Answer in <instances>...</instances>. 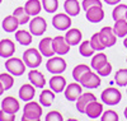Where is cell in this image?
I'll list each match as a JSON object with an SVG mask.
<instances>
[{
	"instance_id": "obj_8",
	"label": "cell",
	"mask_w": 127,
	"mask_h": 121,
	"mask_svg": "<svg viewBox=\"0 0 127 121\" xmlns=\"http://www.w3.org/2000/svg\"><path fill=\"white\" fill-rule=\"evenodd\" d=\"M100 75L99 74H95L93 73L92 70H89L88 73H85L83 75V78L80 79V84L83 87L85 88H90V89H93V88H98L100 85Z\"/></svg>"
},
{
	"instance_id": "obj_47",
	"label": "cell",
	"mask_w": 127,
	"mask_h": 121,
	"mask_svg": "<svg viewBox=\"0 0 127 121\" xmlns=\"http://www.w3.org/2000/svg\"><path fill=\"white\" fill-rule=\"evenodd\" d=\"M126 62H127V59H126Z\"/></svg>"
},
{
	"instance_id": "obj_37",
	"label": "cell",
	"mask_w": 127,
	"mask_h": 121,
	"mask_svg": "<svg viewBox=\"0 0 127 121\" xmlns=\"http://www.w3.org/2000/svg\"><path fill=\"white\" fill-rule=\"evenodd\" d=\"M100 120L102 121H118L120 117H118V114L113 111V110H107L104 111L100 116Z\"/></svg>"
},
{
	"instance_id": "obj_26",
	"label": "cell",
	"mask_w": 127,
	"mask_h": 121,
	"mask_svg": "<svg viewBox=\"0 0 127 121\" xmlns=\"http://www.w3.org/2000/svg\"><path fill=\"white\" fill-rule=\"evenodd\" d=\"M15 40L23 46H28L32 43V33L27 32L24 29H19L15 31Z\"/></svg>"
},
{
	"instance_id": "obj_15",
	"label": "cell",
	"mask_w": 127,
	"mask_h": 121,
	"mask_svg": "<svg viewBox=\"0 0 127 121\" xmlns=\"http://www.w3.org/2000/svg\"><path fill=\"white\" fill-rule=\"evenodd\" d=\"M94 100H97V98H95V96L93 93H81L76 100V110L80 114H85L87 106Z\"/></svg>"
},
{
	"instance_id": "obj_1",
	"label": "cell",
	"mask_w": 127,
	"mask_h": 121,
	"mask_svg": "<svg viewBox=\"0 0 127 121\" xmlns=\"http://www.w3.org/2000/svg\"><path fill=\"white\" fill-rule=\"evenodd\" d=\"M42 116V107L37 102L28 101L23 110L22 121H39Z\"/></svg>"
},
{
	"instance_id": "obj_14",
	"label": "cell",
	"mask_w": 127,
	"mask_h": 121,
	"mask_svg": "<svg viewBox=\"0 0 127 121\" xmlns=\"http://www.w3.org/2000/svg\"><path fill=\"white\" fill-rule=\"evenodd\" d=\"M15 52V45L12 40L3 38L0 41V56L1 58H12Z\"/></svg>"
},
{
	"instance_id": "obj_40",
	"label": "cell",
	"mask_w": 127,
	"mask_h": 121,
	"mask_svg": "<svg viewBox=\"0 0 127 121\" xmlns=\"http://www.w3.org/2000/svg\"><path fill=\"white\" fill-rule=\"evenodd\" d=\"M97 73H98L100 76H108V75L112 73V65H111L109 62H107L105 65H103L99 70H97Z\"/></svg>"
},
{
	"instance_id": "obj_23",
	"label": "cell",
	"mask_w": 127,
	"mask_h": 121,
	"mask_svg": "<svg viewBox=\"0 0 127 121\" xmlns=\"http://www.w3.org/2000/svg\"><path fill=\"white\" fill-rule=\"evenodd\" d=\"M64 9H65V12L70 17H76L80 13L81 6H80L78 0H66V1L64 3Z\"/></svg>"
},
{
	"instance_id": "obj_20",
	"label": "cell",
	"mask_w": 127,
	"mask_h": 121,
	"mask_svg": "<svg viewBox=\"0 0 127 121\" xmlns=\"http://www.w3.org/2000/svg\"><path fill=\"white\" fill-rule=\"evenodd\" d=\"M34 93H36V89H34V85L33 84H23L22 87L19 88V98L23 100L24 102H28V101H32L34 97Z\"/></svg>"
},
{
	"instance_id": "obj_22",
	"label": "cell",
	"mask_w": 127,
	"mask_h": 121,
	"mask_svg": "<svg viewBox=\"0 0 127 121\" xmlns=\"http://www.w3.org/2000/svg\"><path fill=\"white\" fill-rule=\"evenodd\" d=\"M19 24H20L19 20H18L14 15H8V17L4 18L1 27H3V29H4L5 32H8V33H12V32H15V31L18 29V26H19Z\"/></svg>"
},
{
	"instance_id": "obj_35",
	"label": "cell",
	"mask_w": 127,
	"mask_h": 121,
	"mask_svg": "<svg viewBox=\"0 0 127 121\" xmlns=\"http://www.w3.org/2000/svg\"><path fill=\"white\" fill-rule=\"evenodd\" d=\"M42 6L47 13H55L59 8V0H42Z\"/></svg>"
},
{
	"instance_id": "obj_18",
	"label": "cell",
	"mask_w": 127,
	"mask_h": 121,
	"mask_svg": "<svg viewBox=\"0 0 127 121\" xmlns=\"http://www.w3.org/2000/svg\"><path fill=\"white\" fill-rule=\"evenodd\" d=\"M1 108L5 112L15 115L19 111V102H18V100H15V98L12 97V96L5 97L3 100V102H1Z\"/></svg>"
},
{
	"instance_id": "obj_43",
	"label": "cell",
	"mask_w": 127,
	"mask_h": 121,
	"mask_svg": "<svg viewBox=\"0 0 127 121\" xmlns=\"http://www.w3.org/2000/svg\"><path fill=\"white\" fill-rule=\"evenodd\" d=\"M4 91H5V88H4V85L1 84V82H0V96L4 93Z\"/></svg>"
},
{
	"instance_id": "obj_48",
	"label": "cell",
	"mask_w": 127,
	"mask_h": 121,
	"mask_svg": "<svg viewBox=\"0 0 127 121\" xmlns=\"http://www.w3.org/2000/svg\"><path fill=\"white\" fill-rule=\"evenodd\" d=\"M126 19H127V17H126Z\"/></svg>"
},
{
	"instance_id": "obj_13",
	"label": "cell",
	"mask_w": 127,
	"mask_h": 121,
	"mask_svg": "<svg viewBox=\"0 0 127 121\" xmlns=\"http://www.w3.org/2000/svg\"><path fill=\"white\" fill-rule=\"evenodd\" d=\"M85 17L87 20H89L90 23H99L104 18V12L102 6H93L90 9H88L85 12Z\"/></svg>"
},
{
	"instance_id": "obj_38",
	"label": "cell",
	"mask_w": 127,
	"mask_h": 121,
	"mask_svg": "<svg viewBox=\"0 0 127 121\" xmlns=\"http://www.w3.org/2000/svg\"><path fill=\"white\" fill-rule=\"evenodd\" d=\"M93 6H103V3L100 1V0H83V3H81V8L85 10L93 8Z\"/></svg>"
},
{
	"instance_id": "obj_31",
	"label": "cell",
	"mask_w": 127,
	"mask_h": 121,
	"mask_svg": "<svg viewBox=\"0 0 127 121\" xmlns=\"http://www.w3.org/2000/svg\"><path fill=\"white\" fill-rule=\"evenodd\" d=\"M90 70V68L88 66V65H85V64H79V65H76L75 68H74V70H72V78L75 79L76 82H80V79L83 78V75L85 74V73H88Z\"/></svg>"
},
{
	"instance_id": "obj_12",
	"label": "cell",
	"mask_w": 127,
	"mask_h": 121,
	"mask_svg": "<svg viewBox=\"0 0 127 121\" xmlns=\"http://www.w3.org/2000/svg\"><path fill=\"white\" fill-rule=\"evenodd\" d=\"M102 114H103V105L100 102H98L97 100L92 101L85 108V115L89 119H93V120L100 117Z\"/></svg>"
},
{
	"instance_id": "obj_11",
	"label": "cell",
	"mask_w": 127,
	"mask_h": 121,
	"mask_svg": "<svg viewBox=\"0 0 127 121\" xmlns=\"http://www.w3.org/2000/svg\"><path fill=\"white\" fill-rule=\"evenodd\" d=\"M52 46H54V51L57 55H65L70 51V45L67 43L66 38L62 36H56L52 40Z\"/></svg>"
},
{
	"instance_id": "obj_34",
	"label": "cell",
	"mask_w": 127,
	"mask_h": 121,
	"mask_svg": "<svg viewBox=\"0 0 127 121\" xmlns=\"http://www.w3.org/2000/svg\"><path fill=\"white\" fill-rule=\"evenodd\" d=\"M13 76L14 75H12V74H8V73H3V74H0V82H1V84L4 85V88H5V91H8V89H10V88L13 87V84H14V79H13Z\"/></svg>"
},
{
	"instance_id": "obj_42",
	"label": "cell",
	"mask_w": 127,
	"mask_h": 121,
	"mask_svg": "<svg viewBox=\"0 0 127 121\" xmlns=\"http://www.w3.org/2000/svg\"><path fill=\"white\" fill-rule=\"evenodd\" d=\"M104 1L109 5H117L118 3H121V0H104Z\"/></svg>"
},
{
	"instance_id": "obj_5",
	"label": "cell",
	"mask_w": 127,
	"mask_h": 121,
	"mask_svg": "<svg viewBox=\"0 0 127 121\" xmlns=\"http://www.w3.org/2000/svg\"><path fill=\"white\" fill-rule=\"evenodd\" d=\"M67 64L65 59L61 56H51L50 60L46 62V69L51 74H61L66 70Z\"/></svg>"
},
{
	"instance_id": "obj_30",
	"label": "cell",
	"mask_w": 127,
	"mask_h": 121,
	"mask_svg": "<svg viewBox=\"0 0 127 121\" xmlns=\"http://www.w3.org/2000/svg\"><path fill=\"white\" fill-rule=\"evenodd\" d=\"M13 15L19 20V23L20 24H26V23H28L29 22V14L26 12V9H24V6H19V8H17L14 12H13Z\"/></svg>"
},
{
	"instance_id": "obj_46",
	"label": "cell",
	"mask_w": 127,
	"mask_h": 121,
	"mask_svg": "<svg viewBox=\"0 0 127 121\" xmlns=\"http://www.w3.org/2000/svg\"><path fill=\"white\" fill-rule=\"evenodd\" d=\"M1 1H3V0H0V3H1Z\"/></svg>"
},
{
	"instance_id": "obj_29",
	"label": "cell",
	"mask_w": 127,
	"mask_h": 121,
	"mask_svg": "<svg viewBox=\"0 0 127 121\" xmlns=\"http://www.w3.org/2000/svg\"><path fill=\"white\" fill-rule=\"evenodd\" d=\"M126 17H127V5L126 4H117L112 12V18L114 19V22L120 20V19H126Z\"/></svg>"
},
{
	"instance_id": "obj_9",
	"label": "cell",
	"mask_w": 127,
	"mask_h": 121,
	"mask_svg": "<svg viewBox=\"0 0 127 121\" xmlns=\"http://www.w3.org/2000/svg\"><path fill=\"white\" fill-rule=\"evenodd\" d=\"M99 36H100V40L102 42L104 43L105 47H112L116 41H117V36L114 33V29L112 27H103L100 31H99Z\"/></svg>"
},
{
	"instance_id": "obj_19",
	"label": "cell",
	"mask_w": 127,
	"mask_h": 121,
	"mask_svg": "<svg viewBox=\"0 0 127 121\" xmlns=\"http://www.w3.org/2000/svg\"><path fill=\"white\" fill-rule=\"evenodd\" d=\"M28 79L36 88H43L46 85V78L41 71H38L36 69H32L28 73Z\"/></svg>"
},
{
	"instance_id": "obj_28",
	"label": "cell",
	"mask_w": 127,
	"mask_h": 121,
	"mask_svg": "<svg viewBox=\"0 0 127 121\" xmlns=\"http://www.w3.org/2000/svg\"><path fill=\"white\" fill-rule=\"evenodd\" d=\"M113 29H114V33L117 37H126L127 36V19L116 20Z\"/></svg>"
},
{
	"instance_id": "obj_41",
	"label": "cell",
	"mask_w": 127,
	"mask_h": 121,
	"mask_svg": "<svg viewBox=\"0 0 127 121\" xmlns=\"http://www.w3.org/2000/svg\"><path fill=\"white\" fill-rule=\"evenodd\" d=\"M14 120H15V115L14 114L5 112L4 110L1 108V111H0V121H14Z\"/></svg>"
},
{
	"instance_id": "obj_2",
	"label": "cell",
	"mask_w": 127,
	"mask_h": 121,
	"mask_svg": "<svg viewBox=\"0 0 127 121\" xmlns=\"http://www.w3.org/2000/svg\"><path fill=\"white\" fill-rule=\"evenodd\" d=\"M42 56H43V55L41 54L39 50H37L34 47H31V49H28L23 52V61L26 62V65L28 68L36 69L42 62Z\"/></svg>"
},
{
	"instance_id": "obj_17",
	"label": "cell",
	"mask_w": 127,
	"mask_h": 121,
	"mask_svg": "<svg viewBox=\"0 0 127 121\" xmlns=\"http://www.w3.org/2000/svg\"><path fill=\"white\" fill-rule=\"evenodd\" d=\"M52 40L51 37H45L42 38L39 45H38V50L41 51V54L43 56H47V58H51L55 55V51H54V46H52Z\"/></svg>"
},
{
	"instance_id": "obj_3",
	"label": "cell",
	"mask_w": 127,
	"mask_h": 121,
	"mask_svg": "<svg viewBox=\"0 0 127 121\" xmlns=\"http://www.w3.org/2000/svg\"><path fill=\"white\" fill-rule=\"evenodd\" d=\"M100 98H102V102L105 103V105H109V106H116L118 105L122 100V94L121 92L114 87H108L102 92L100 94Z\"/></svg>"
},
{
	"instance_id": "obj_27",
	"label": "cell",
	"mask_w": 127,
	"mask_h": 121,
	"mask_svg": "<svg viewBox=\"0 0 127 121\" xmlns=\"http://www.w3.org/2000/svg\"><path fill=\"white\" fill-rule=\"evenodd\" d=\"M108 62V60H107V55L105 54H103V52H100V54H95L94 56L92 58V65L90 66L94 69V70H99L103 65H105Z\"/></svg>"
},
{
	"instance_id": "obj_36",
	"label": "cell",
	"mask_w": 127,
	"mask_h": 121,
	"mask_svg": "<svg viewBox=\"0 0 127 121\" xmlns=\"http://www.w3.org/2000/svg\"><path fill=\"white\" fill-rule=\"evenodd\" d=\"M90 43H92V46H93V49H94L95 51H103V50L105 49L104 43H103L102 40H100L99 32H98V33H94V35L92 36V38H90Z\"/></svg>"
},
{
	"instance_id": "obj_45",
	"label": "cell",
	"mask_w": 127,
	"mask_h": 121,
	"mask_svg": "<svg viewBox=\"0 0 127 121\" xmlns=\"http://www.w3.org/2000/svg\"><path fill=\"white\" fill-rule=\"evenodd\" d=\"M125 119H126V120H127V107H126V108H125Z\"/></svg>"
},
{
	"instance_id": "obj_6",
	"label": "cell",
	"mask_w": 127,
	"mask_h": 121,
	"mask_svg": "<svg viewBox=\"0 0 127 121\" xmlns=\"http://www.w3.org/2000/svg\"><path fill=\"white\" fill-rule=\"evenodd\" d=\"M46 29H47V23H46L45 18L36 15L33 19L29 22V32L33 36H41V35H43L45 32H46Z\"/></svg>"
},
{
	"instance_id": "obj_16",
	"label": "cell",
	"mask_w": 127,
	"mask_h": 121,
	"mask_svg": "<svg viewBox=\"0 0 127 121\" xmlns=\"http://www.w3.org/2000/svg\"><path fill=\"white\" fill-rule=\"evenodd\" d=\"M48 84H50V88L55 93H60V92H62L66 88V79L64 78L62 75L56 74L55 76H52V78L50 79Z\"/></svg>"
},
{
	"instance_id": "obj_25",
	"label": "cell",
	"mask_w": 127,
	"mask_h": 121,
	"mask_svg": "<svg viewBox=\"0 0 127 121\" xmlns=\"http://www.w3.org/2000/svg\"><path fill=\"white\" fill-rule=\"evenodd\" d=\"M55 100V92L52 89H43L39 94V103L45 107H50Z\"/></svg>"
},
{
	"instance_id": "obj_10",
	"label": "cell",
	"mask_w": 127,
	"mask_h": 121,
	"mask_svg": "<svg viewBox=\"0 0 127 121\" xmlns=\"http://www.w3.org/2000/svg\"><path fill=\"white\" fill-rule=\"evenodd\" d=\"M81 93H83V88H81L79 82L70 83L65 88V98L67 101H70V102H75Z\"/></svg>"
},
{
	"instance_id": "obj_32",
	"label": "cell",
	"mask_w": 127,
	"mask_h": 121,
	"mask_svg": "<svg viewBox=\"0 0 127 121\" xmlns=\"http://www.w3.org/2000/svg\"><path fill=\"white\" fill-rule=\"evenodd\" d=\"M79 52L81 54V56H84V58H89V56H92V55L95 52V50L93 49L92 43H90V40L89 41L87 40V41H84V42L80 43Z\"/></svg>"
},
{
	"instance_id": "obj_7",
	"label": "cell",
	"mask_w": 127,
	"mask_h": 121,
	"mask_svg": "<svg viewBox=\"0 0 127 121\" xmlns=\"http://www.w3.org/2000/svg\"><path fill=\"white\" fill-rule=\"evenodd\" d=\"M71 18L67 13H57L52 18V26L59 31H66L71 26Z\"/></svg>"
},
{
	"instance_id": "obj_24",
	"label": "cell",
	"mask_w": 127,
	"mask_h": 121,
	"mask_svg": "<svg viewBox=\"0 0 127 121\" xmlns=\"http://www.w3.org/2000/svg\"><path fill=\"white\" fill-rule=\"evenodd\" d=\"M43 8L42 6V3H39V0H28L24 5V9L26 12L29 14V15H38L41 13V9Z\"/></svg>"
},
{
	"instance_id": "obj_39",
	"label": "cell",
	"mask_w": 127,
	"mask_h": 121,
	"mask_svg": "<svg viewBox=\"0 0 127 121\" xmlns=\"http://www.w3.org/2000/svg\"><path fill=\"white\" fill-rule=\"evenodd\" d=\"M64 117L59 111H50L46 115V121H62Z\"/></svg>"
},
{
	"instance_id": "obj_44",
	"label": "cell",
	"mask_w": 127,
	"mask_h": 121,
	"mask_svg": "<svg viewBox=\"0 0 127 121\" xmlns=\"http://www.w3.org/2000/svg\"><path fill=\"white\" fill-rule=\"evenodd\" d=\"M123 46L127 49V36H126V37H125V40H123Z\"/></svg>"
},
{
	"instance_id": "obj_21",
	"label": "cell",
	"mask_w": 127,
	"mask_h": 121,
	"mask_svg": "<svg viewBox=\"0 0 127 121\" xmlns=\"http://www.w3.org/2000/svg\"><path fill=\"white\" fill-rule=\"evenodd\" d=\"M65 38H66V41H67V43H69L70 46H76L78 43L81 42L83 35H81L80 29H78V28H70L66 32Z\"/></svg>"
},
{
	"instance_id": "obj_33",
	"label": "cell",
	"mask_w": 127,
	"mask_h": 121,
	"mask_svg": "<svg viewBox=\"0 0 127 121\" xmlns=\"http://www.w3.org/2000/svg\"><path fill=\"white\" fill-rule=\"evenodd\" d=\"M114 80L117 83V85L126 87L127 85V69H125V68L118 69L114 74Z\"/></svg>"
},
{
	"instance_id": "obj_4",
	"label": "cell",
	"mask_w": 127,
	"mask_h": 121,
	"mask_svg": "<svg viewBox=\"0 0 127 121\" xmlns=\"http://www.w3.org/2000/svg\"><path fill=\"white\" fill-rule=\"evenodd\" d=\"M26 62L18 58H9L5 61V69L14 76H19L26 71Z\"/></svg>"
}]
</instances>
